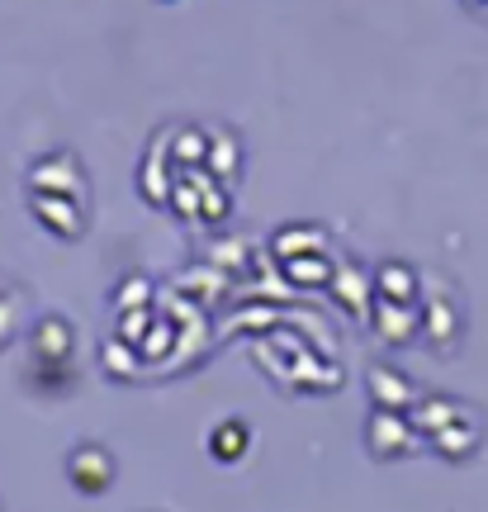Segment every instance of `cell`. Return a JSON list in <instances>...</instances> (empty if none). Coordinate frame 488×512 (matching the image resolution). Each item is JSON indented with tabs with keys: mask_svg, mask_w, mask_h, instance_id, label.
Segmentation results:
<instances>
[{
	"mask_svg": "<svg viewBox=\"0 0 488 512\" xmlns=\"http://www.w3.org/2000/svg\"><path fill=\"white\" fill-rule=\"evenodd\" d=\"M29 347H34V361L38 366H72L76 356V328L67 313H43V318H34V332H29Z\"/></svg>",
	"mask_w": 488,
	"mask_h": 512,
	"instance_id": "ba28073f",
	"label": "cell"
},
{
	"mask_svg": "<svg viewBox=\"0 0 488 512\" xmlns=\"http://www.w3.org/2000/svg\"><path fill=\"white\" fill-rule=\"evenodd\" d=\"M365 389H370V403L384 408V413H413L417 399H422V389L398 366H384V361H375L365 370Z\"/></svg>",
	"mask_w": 488,
	"mask_h": 512,
	"instance_id": "8fae6325",
	"label": "cell"
},
{
	"mask_svg": "<svg viewBox=\"0 0 488 512\" xmlns=\"http://www.w3.org/2000/svg\"><path fill=\"white\" fill-rule=\"evenodd\" d=\"M479 15H484V19H488V0H484V10H479Z\"/></svg>",
	"mask_w": 488,
	"mask_h": 512,
	"instance_id": "d6986e66",
	"label": "cell"
},
{
	"mask_svg": "<svg viewBox=\"0 0 488 512\" xmlns=\"http://www.w3.org/2000/svg\"><path fill=\"white\" fill-rule=\"evenodd\" d=\"M209 171H214L218 181H228V185L242 181V138H237L233 128L214 124V147H209Z\"/></svg>",
	"mask_w": 488,
	"mask_h": 512,
	"instance_id": "2e32d148",
	"label": "cell"
},
{
	"mask_svg": "<svg viewBox=\"0 0 488 512\" xmlns=\"http://www.w3.org/2000/svg\"><path fill=\"white\" fill-rule=\"evenodd\" d=\"M327 290L337 294V304L356 323H370V313H375V275H365L356 256H337V275H332Z\"/></svg>",
	"mask_w": 488,
	"mask_h": 512,
	"instance_id": "30bf717a",
	"label": "cell"
},
{
	"mask_svg": "<svg viewBox=\"0 0 488 512\" xmlns=\"http://www.w3.org/2000/svg\"><path fill=\"white\" fill-rule=\"evenodd\" d=\"M171 209H176L190 228H214V223H223L233 214V185L218 181L209 166H199V171H176Z\"/></svg>",
	"mask_w": 488,
	"mask_h": 512,
	"instance_id": "7a4b0ae2",
	"label": "cell"
},
{
	"mask_svg": "<svg viewBox=\"0 0 488 512\" xmlns=\"http://www.w3.org/2000/svg\"><path fill=\"white\" fill-rule=\"evenodd\" d=\"M29 200V214L38 219V228H48L53 238L76 242L86 228H91V204L72 200V195H48V190H24Z\"/></svg>",
	"mask_w": 488,
	"mask_h": 512,
	"instance_id": "52a82bcc",
	"label": "cell"
},
{
	"mask_svg": "<svg viewBox=\"0 0 488 512\" xmlns=\"http://www.w3.org/2000/svg\"><path fill=\"white\" fill-rule=\"evenodd\" d=\"M280 271H285V280L299 285V290H327L332 275H337V256H332V247H323V252H304V256L280 261Z\"/></svg>",
	"mask_w": 488,
	"mask_h": 512,
	"instance_id": "4fadbf2b",
	"label": "cell"
},
{
	"mask_svg": "<svg viewBox=\"0 0 488 512\" xmlns=\"http://www.w3.org/2000/svg\"><path fill=\"white\" fill-rule=\"evenodd\" d=\"M460 5H470L474 15H479V10H484V0H460Z\"/></svg>",
	"mask_w": 488,
	"mask_h": 512,
	"instance_id": "ac0fdd59",
	"label": "cell"
},
{
	"mask_svg": "<svg viewBox=\"0 0 488 512\" xmlns=\"http://www.w3.org/2000/svg\"><path fill=\"white\" fill-rule=\"evenodd\" d=\"M62 470H67V484H72L76 494L86 498H100L114 489V479H119V460L109 451L105 441H76L67 460H62Z\"/></svg>",
	"mask_w": 488,
	"mask_h": 512,
	"instance_id": "5b68a950",
	"label": "cell"
},
{
	"mask_svg": "<svg viewBox=\"0 0 488 512\" xmlns=\"http://www.w3.org/2000/svg\"><path fill=\"white\" fill-rule=\"evenodd\" d=\"M323 247H332V242H327V233L313 228V223H285L280 233H271V252L280 256V261L304 256V252H323Z\"/></svg>",
	"mask_w": 488,
	"mask_h": 512,
	"instance_id": "9a60e30c",
	"label": "cell"
},
{
	"mask_svg": "<svg viewBox=\"0 0 488 512\" xmlns=\"http://www.w3.org/2000/svg\"><path fill=\"white\" fill-rule=\"evenodd\" d=\"M408 418H413V427L422 432L427 451H436V456H446V460H470L474 451L484 446V413L465 399L422 394Z\"/></svg>",
	"mask_w": 488,
	"mask_h": 512,
	"instance_id": "6da1fadb",
	"label": "cell"
},
{
	"mask_svg": "<svg viewBox=\"0 0 488 512\" xmlns=\"http://www.w3.org/2000/svg\"><path fill=\"white\" fill-rule=\"evenodd\" d=\"M147 299H152V285H147L143 275H128V285H119L109 304H114V309H124V304H147Z\"/></svg>",
	"mask_w": 488,
	"mask_h": 512,
	"instance_id": "e0dca14e",
	"label": "cell"
},
{
	"mask_svg": "<svg viewBox=\"0 0 488 512\" xmlns=\"http://www.w3.org/2000/svg\"><path fill=\"white\" fill-rule=\"evenodd\" d=\"M422 337H427V347L436 356H451L465 342V299L455 294V285L446 275L427 280V294H422Z\"/></svg>",
	"mask_w": 488,
	"mask_h": 512,
	"instance_id": "3957f363",
	"label": "cell"
},
{
	"mask_svg": "<svg viewBox=\"0 0 488 512\" xmlns=\"http://www.w3.org/2000/svg\"><path fill=\"white\" fill-rule=\"evenodd\" d=\"M375 299H389V304H403V309H422V294H427V275L417 271L413 261L403 256H389L375 266Z\"/></svg>",
	"mask_w": 488,
	"mask_h": 512,
	"instance_id": "9c48e42d",
	"label": "cell"
},
{
	"mask_svg": "<svg viewBox=\"0 0 488 512\" xmlns=\"http://www.w3.org/2000/svg\"><path fill=\"white\" fill-rule=\"evenodd\" d=\"M365 451L375 460H408L417 451H427V441H422V432L413 427L408 413L370 408V418H365Z\"/></svg>",
	"mask_w": 488,
	"mask_h": 512,
	"instance_id": "8992f818",
	"label": "cell"
},
{
	"mask_svg": "<svg viewBox=\"0 0 488 512\" xmlns=\"http://www.w3.org/2000/svg\"><path fill=\"white\" fill-rule=\"evenodd\" d=\"M370 323L380 332V342H389V347H408L413 337H422V309H403V304H389V299H375Z\"/></svg>",
	"mask_w": 488,
	"mask_h": 512,
	"instance_id": "7c38bea8",
	"label": "cell"
},
{
	"mask_svg": "<svg viewBox=\"0 0 488 512\" xmlns=\"http://www.w3.org/2000/svg\"><path fill=\"white\" fill-rule=\"evenodd\" d=\"M252 451V422L247 418H223L209 432V456L218 460V465H233V460H242Z\"/></svg>",
	"mask_w": 488,
	"mask_h": 512,
	"instance_id": "5bb4252c",
	"label": "cell"
},
{
	"mask_svg": "<svg viewBox=\"0 0 488 512\" xmlns=\"http://www.w3.org/2000/svg\"><path fill=\"white\" fill-rule=\"evenodd\" d=\"M24 190H48V195H72V200L91 204V176L76 157L72 147H57V152H43L29 162L24 171Z\"/></svg>",
	"mask_w": 488,
	"mask_h": 512,
	"instance_id": "277c9868",
	"label": "cell"
}]
</instances>
